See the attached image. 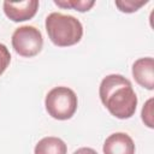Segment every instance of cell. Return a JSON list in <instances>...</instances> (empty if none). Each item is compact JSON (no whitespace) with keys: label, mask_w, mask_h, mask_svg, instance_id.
<instances>
[{"label":"cell","mask_w":154,"mask_h":154,"mask_svg":"<svg viewBox=\"0 0 154 154\" xmlns=\"http://www.w3.org/2000/svg\"><path fill=\"white\" fill-rule=\"evenodd\" d=\"M99 96L108 112L118 119H129L136 112V93L131 82L122 75L106 76L100 83Z\"/></svg>","instance_id":"obj_1"},{"label":"cell","mask_w":154,"mask_h":154,"mask_svg":"<svg viewBox=\"0 0 154 154\" xmlns=\"http://www.w3.org/2000/svg\"><path fill=\"white\" fill-rule=\"evenodd\" d=\"M46 31L53 45L69 47L78 43L83 36L82 23L73 16L52 12L46 18Z\"/></svg>","instance_id":"obj_2"},{"label":"cell","mask_w":154,"mask_h":154,"mask_svg":"<svg viewBox=\"0 0 154 154\" xmlns=\"http://www.w3.org/2000/svg\"><path fill=\"white\" fill-rule=\"evenodd\" d=\"M45 106L47 113L52 118L58 120H67L77 111V95L67 87H55L46 95Z\"/></svg>","instance_id":"obj_3"},{"label":"cell","mask_w":154,"mask_h":154,"mask_svg":"<svg viewBox=\"0 0 154 154\" xmlns=\"http://www.w3.org/2000/svg\"><path fill=\"white\" fill-rule=\"evenodd\" d=\"M11 42L17 54L24 58H31L41 52L43 37L37 28L32 25H23L13 31Z\"/></svg>","instance_id":"obj_4"},{"label":"cell","mask_w":154,"mask_h":154,"mask_svg":"<svg viewBox=\"0 0 154 154\" xmlns=\"http://www.w3.org/2000/svg\"><path fill=\"white\" fill-rule=\"evenodd\" d=\"M2 7L8 19H11L12 22H24L31 19L36 14L38 10V1L37 0H25L19 2L5 1Z\"/></svg>","instance_id":"obj_5"},{"label":"cell","mask_w":154,"mask_h":154,"mask_svg":"<svg viewBox=\"0 0 154 154\" xmlns=\"http://www.w3.org/2000/svg\"><path fill=\"white\" fill-rule=\"evenodd\" d=\"M132 77L141 87L154 89V59L152 57L140 58L132 65Z\"/></svg>","instance_id":"obj_6"},{"label":"cell","mask_w":154,"mask_h":154,"mask_svg":"<svg viewBox=\"0 0 154 154\" xmlns=\"http://www.w3.org/2000/svg\"><path fill=\"white\" fill-rule=\"evenodd\" d=\"M103 154H135V143L125 132L109 135L102 147Z\"/></svg>","instance_id":"obj_7"},{"label":"cell","mask_w":154,"mask_h":154,"mask_svg":"<svg viewBox=\"0 0 154 154\" xmlns=\"http://www.w3.org/2000/svg\"><path fill=\"white\" fill-rule=\"evenodd\" d=\"M67 146L66 143L54 136H47L40 140L34 149V154H66Z\"/></svg>","instance_id":"obj_8"},{"label":"cell","mask_w":154,"mask_h":154,"mask_svg":"<svg viewBox=\"0 0 154 154\" xmlns=\"http://www.w3.org/2000/svg\"><path fill=\"white\" fill-rule=\"evenodd\" d=\"M54 4L63 8H72L78 12L89 11L94 5L95 1H84V0H54Z\"/></svg>","instance_id":"obj_9"},{"label":"cell","mask_w":154,"mask_h":154,"mask_svg":"<svg viewBox=\"0 0 154 154\" xmlns=\"http://www.w3.org/2000/svg\"><path fill=\"white\" fill-rule=\"evenodd\" d=\"M148 1H134V0H122V1H116V6L119 8V11L125 12V13H132L136 12L140 7L146 5Z\"/></svg>","instance_id":"obj_10"},{"label":"cell","mask_w":154,"mask_h":154,"mask_svg":"<svg viewBox=\"0 0 154 154\" xmlns=\"http://www.w3.org/2000/svg\"><path fill=\"white\" fill-rule=\"evenodd\" d=\"M141 116H142L143 123H144L148 128L153 129V126H154V123H153V99H149V100L144 103V106H143V108H142Z\"/></svg>","instance_id":"obj_11"},{"label":"cell","mask_w":154,"mask_h":154,"mask_svg":"<svg viewBox=\"0 0 154 154\" xmlns=\"http://www.w3.org/2000/svg\"><path fill=\"white\" fill-rule=\"evenodd\" d=\"M10 61H11V54L8 48L5 45L0 43V76L7 69V66L10 65Z\"/></svg>","instance_id":"obj_12"},{"label":"cell","mask_w":154,"mask_h":154,"mask_svg":"<svg viewBox=\"0 0 154 154\" xmlns=\"http://www.w3.org/2000/svg\"><path fill=\"white\" fill-rule=\"evenodd\" d=\"M73 154H97L93 148L89 147H82L79 149H77L76 152H73Z\"/></svg>","instance_id":"obj_13"}]
</instances>
